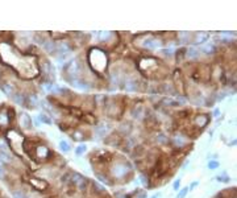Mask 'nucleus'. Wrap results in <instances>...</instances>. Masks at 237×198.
<instances>
[{"label": "nucleus", "instance_id": "6e6552de", "mask_svg": "<svg viewBox=\"0 0 237 198\" xmlns=\"http://www.w3.org/2000/svg\"><path fill=\"white\" fill-rule=\"evenodd\" d=\"M208 38H209L208 33H205V32H199V33H196L192 37V44L194 45H204V44L208 41Z\"/></svg>", "mask_w": 237, "mask_h": 198}, {"label": "nucleus", "instance_id": "aec40b11", "mask_svg": "<svg viewBox=\"0 0 237 198\" xmlns=\"http://www.w3.org/2000/svg\"><path fill=\"white\" fill-rule=\"evenodd\" d=\"M71 137H73V140H75V141H82V140H86V137H84V133H83V131H82V129H79V128H77L73 133H71Z\"/></svg>", "mask_w": 237, "mask_h": 198}, {"label": "nucleus", "instance_id": "423d86ee", "mask_svg": "<svg viewBox=\"0 0 237 198\" xmlns=\"http://www.w3.org/2000/svg\"><path fill=\"white\" fill-rule=\"evenodd\" d=\"M144 48H146V49H150V50H153V49H158L160 46H162V41L161 40H158L156 37H153V36H148L145 40H144Z\"/></svg>", "mask_w": 237, "mask_h": 198}, {"label": "nucleus", "instance_id": "9d476101", "mask_svg": "<svg viewBox=\"0 0 237 198\" xmlns=\"http://www.w3.org/2000/svg\"><path fill=\"white\" fill-rule=\"evenodd\" d=\"M209 115H207V114H201V115H199V116H196V119H195V124H196V127L197 128H200V129H203V128H205V126L209 123Z\"/></svg>", "mask_w": 237, "mask_h": 198}, {"label": "nucleus", "instance_id": "a211bd4d", "mask_svg": "<svg viewBox=\"0 0 237 198\" xmlns=\"http://www.w3.org/2000/svg\"><path fill=\"white\" fill-rule=\"evenodd\" d=\"M190 75H191V78L195 82H200L201 79H203V75H201V71H200V67L199 66H196L195 69L191 71V74H190Z\"/></svg>", "mask_w": 237, "mask_h": 198}, {"label": "nucleus", "instance_id": "e433bc0d", "mask_svg": "<svg viewBox=\"0 0 237 198\" xmlns=\"http://www.w3.org/2000/svg\"><path fill=\"white\" fill-rule=\"evenodd\" d=\"M160 197H161V193L158 192V193H156V194H154V196H152V197H150V198H160Z\"/></svg>", "mask_w": 237, "mask_h": 198}, {"label": "nucleus", "instance_id": "0eeeda50", "mask_svg": "<svg viewBox=\"0 0 237 198\" xmlns=\"http://www.w3.org/2000/svg\"><path fill=\"white\" fill-rule=\"evenodd\" d=\"M132 131H133V126H132V123L130 122H124L122 124H120V127L117 128V133L120 135L121 137H128L130 133H132Z\"/></svg>", "mask_w": 237, "mask_h": 198}, {"label": "nucleus", "instance_id": "2f4dec72", "mask_svg": "<svg viewBox=\"0 0 237 198\" xmlns=\"http://www.w3.org/2000/svg\"><path fill=\"white\" fill-rule=\"evenodd\" d=\"M190 112L191 111L187 110V108H184V110H182V111H178V116H179L180 119H186L190 115Z\"/></svg>", "mask_w": 237, "mask_h": 198}, {"label": "nucleus", "instance_id": "f257e3e1", "mask_svg": "<svg viewBox=\"0 0 237 198\" xmlns=\"http://www.w3.org/2000/svg\"><path fill=\"white\" fill-rule=\"evenodd\" d=\"M88 192H90L91 196L95 197V198H100V197L107 196V190H105V188L100 184V182H98V181H90Z\"/></svg>", "mask_w": 237, "mask_h": 198}, {"label": "nucleus", "instance_id": "7ed1b4c3", "mask_svg": "<svg viewBox=\"0 0 237 198\" xmlns=\"http://www.w3.org/2000/svg\"><path fill=\"white\" fill-rule=\"evenodd\" d=\"M146 153H148V148L145 147V144H136L129 154L133 161H137V160H144Z\"/></svg>", "mask_w": 237, "mask_h": 198}, {"label": "nucleus", "instance_id": "a878e982", "mask_svg": "<svg viewBox=\"0 0 237 198\" xmlns=\"http://www.w3.org/2000/svg\"><path fill=\"white\" fill-rule=\"evenodd\" d=\"M82 119L86 123H88V124H95V123H96V118H95V115H91V114H86L84 118H82Z\"/></svg>", "mask_w": 237, "mask_h": 198}, {"label": "nucleus", "instance_id": "c756f323", "mask_svg": "<svg viewBox=\"0 0 237 198\" xmlns=\"http://www.w3.org/2000/svg\"><path fill=\"white\" fill-rule=\"evenodd\" d=\"M59 148H61L62 152H65L67 153L70 150V145H69V143L65 141V140H62V141H59Z\"/></svg>", "mask_w": 237, "mask_h": 198}, {"label": "nucleus", "instance_id": "4c0bfd02", "mask_svg": "<svg viewBox=\"0 0 237 198\" xmlns=\"http://www.w3.org/2000/svg\"><path fill=\"white\" fill-rule=\"evenodd\" d=\"M219 114H220V110H217V108H216V110H215V112H213V115H215V116H217Z\"/></svg>", "mask_w": 237, "mask_h": 198}, {"label": "nucleus", "instance_id": "4be33fe9", "mask_svg": "<svg viewBox=\"0 0 237 198\" xmlns=\"http://www.w3.org/2000/svg\"><path fill=\"white\" fill-rule=\"evenodd\" d=\"M86 150H87V145H86V144H79V145L77 147V148H75L74 153H75V156L81 157L82 154H84V153H86Z\"/></svg>", "mask_w": 237, "mask_h": 198}, {"label": "nucleus", "instance_id": "f03ea898", "mask_svg": "<svg viewBox=\"0 0 237 198\" xmlns=\"http://www.w3.org/2000/svg\"><path fill=\"white\" fill-rule=\"evenodd\" d=\"M122 140H124V137H121L117 133V131H115V132H111L108 136L104 137V144L108 147H113V148H120Z\"/></svg>", "mask_w": 237, "mask_h": 198}, {"label": "nucleus", "instance_id": "9b49d317", "mask_svg": "<svg viewBox=\"0 0 237 198\" xmlns=\"http://www.w3.org/2000/svg\"><path fill=\"white\" fill-rule=\"evenodd\" d=\"M88 188H90V180L88 178H84V180H82L77 185V192H78V194L86 196V194L88 193Z\"/></svg>", "mask_w": 237, "mask_h": 198}, {"label": "nucleus", "instance_id": "393cba45", "mask_svg": "<svg viewBox=\"0 0 237 198\" xmlns=\"http://www.w3.org/2000/svg\"><path fill=\"white\" fill-rule=\"evenodd\" d=\"M216 180L219 182H225V184H228V182H231V177L227 176V173H225V172H223L221 174H219V176L216 177Z\"/></svg>", "mask_w": 237, "mask_h": 198}, {"label": "nucleus", "instance_id": "ea45409f", "mask_svg": "<svg viewBox=\"0 0 237 198\" xmlns=\"http://www.w3.org/2000/svg\"><path fill=\"white\" fill-rule=\"evenodd\" d=\"M235 198H236V197H235Z\"/></svg>", "mask_w": 237, "mask_h": 198}, {"label": "nucleus", "instance_id": "f3484780", "mask_svg": "<svg viewBox=\"0 0 237 198\" xmlns=\"http://www.w3.org/2000/svg\"><path fill=\"white\" fill-rule=\"evenodd\" d=\"M43 49H45L49 54H55L57 53V45L54 42H49V41H45L43 42Z\"/></svg>", "mask_w": 237, "mask_h": 198}, {"label": "nucleus", "instance_id": "20e7f679", "mask_svg": "<svg viewBox=\"0 0 237 198\" xmlns=\"http://www.w3.org/2000/svg\"><path fill=\"white\" fill-rule=\"evenodd\" d=\"M95 177L98 178V181L100 184H104V185H108V186H113L115 185V181L113 178L111 177V174L108 170H95Z\"/></svg>", "mask_w": 237, "mask_h": 198}, {"label": "nucleus", "instance_id": "dca6fc26", "mask_svg": "<svg viewBox=\"0 0 237 198\" xmlns=\"http://www.w3.org/2000/svg\"><path fill=\"white\" fill-rule=\"evenodd\" d=\"M132 115L136 119H142L145 116V108L144 107H141V106H136V107H133V110H132Z\"/></svg>", "mask_w": 237, "mask_h": 198}, {"label": "nucleus", "instance_id": "2eb2a0df", "mask_svg": "<svg viewBox=\"0 0 237 198\" xmlns=\"http://www.w3.org/2000/svg\"><path fill=\"white\" fill-rule=\"evenodd\" d=\"M137 86H138V83L134 81V79H125L124 81V89L125 90H128V91H134V90H137Z\"/></svg>", "mask_w": 237, "mask_h": 198}, {"label": "nucleus", "instance_id": "39448f33", "mask_svg": "<svg viewBox=\"0 0 237 198\" xmlns=\"http://www.w3.org/2000/svg\"><path fill=\"white\" fill-rule=\"evenodd\" d=\"M144 126L146 129H150V131H156L160 128V122H158V119L156 116H153V115H145L144 116Z\"/></svg>", "mask_w": 237, "mask_h": 198}, {"label": "nucleus", "instance_id": "473e14b6", "mask_svg": "<svg viewBox=\"0 0 237 198\" xmlns=\"http://www.w3.org/2000/svg\"><path fill=\"white\" fill-rule=\"evenodd\" d=\"M58 127H59V131H62V132H67L70 128V124H67V123L62 122V123H58Z\"/></svg>", "mask_w": 237, "mask_h": 198}, {"label": "nucleus", "instance_id": "7c9ffc66", "mask_svg": "<svg viewBox=\"0 0 237 198\" xmlns=\"http://www.w3.org/2000/svg\"><path fill=\"white\" fill-rule=\"evenodd\" d=\"M40 120H41L42 123H45V124H47V126H50L51 124V123H53V122H51V119L49 118V116H47V115L46 114H40Z\"/></svg>", "mask_w": 237, "mask_h": 198}, {"label": "nucleus", "instance_id": "bb28decb", "mask_svg": "<svg viewBox=\"0 0 237 198\" xmlns=\"http://www.w3.org/2000/svg\"><path fill=\"white\" fill-rule=\"evenodd\" d=\"M207 166H208L209 170H216V169H219L220 162L217 161V160H209L208 164H207Z\"/></svg>", "mask_w": 237, "mask_h": 198}, {"label": "nucleus", "instance_id": "c85d7f7f", "mask_svg": "<svg viewBox=\"0 0 237 198\" xmlns=\"http://www.w3.org/2000/svg\"><path fill=\"white\" fill-rule=\"evenodd\" d=\"M70 173H71V170H69V172H66V173H63L62 176H61V178H59V182H61V185H65V184H67V182H69V180H70Z\"/></svg>", "mask_w": 237, "mask_h": 198}, {"label": "nucleus", "instance_id": "c9c22d12", "mask_svg": "<svg viewBox=\"0 0 237 198\" xmlns=\"http://www.w3.org/2000/svg\"><path fill=\"white\" fill-rule=\"evenodd\" d=\"M45 198H59V196H58V194H55V193H51V194H47Z\"/></svg>", "mask_w": 237, "mask_h": 198}, {"label": "nucleus", "instance_id": "4468645a", "mask_svg": "<svg viewBox=\"0 0 237 198\" xmlns=\"http://www.w3.org/2000/svg\"><path fill=\"white\" fill-rule=\"evenodd\" d=\"M216 50H217V48L215 44H204V46L201 48V51H203L204 54H209V55H212V54H216Z\"/></svg>", "mask_w": 237, "mask_h": 198}, {"label": "nucleus", "instance_id": "f704fd0d", "mask_svg": "<svg viewBox=\"0 0 237 198\" xmlns=\"http://www.w3.org/2000/svg\"><path fill=\"white\" fill-rule=\"evenodd\" d=\"M197 185H199V181H194L192 184H191V185L188 186V190H192V189H195V188H196Z\"/></svg>", "mask_w": 237, "mask_h": 198}, {"label": "nucleus", "instance_id": "58836bf2", "mask_svg": "<svg viewBox=\"0 0 237 198\" xmlns=\"http://www.w3.org/2000/svg\"><path fill=\"white\" fill-rule=\"evenodd\" d=\"M213 198H223V197H221V194L219 193V194H216V196H215V197H213Z\"/></svg>", "mask_w": 237, "mask_h": 198}, {"label": "nucleus", "instance_id": "f8f14e48", "mask_svg": "<svg viewBox=\"0 0 237 198\" xmlns=\"http://www.w3.org/2000/svg\"><path fill=\"white\" fill-rule=\"evenodd\" d=\"M84 176L83 174H81V173H78V172H75V170H73V172L70 173V180H69V182L71 185H74V186H77L79 182H81L82 180H84Z\"/></svg>", "mask_w": 237, "mask_h": 198}, {"label": "nucleus", "instance_id": "412c9836", "mask_svg": "<svg viewBox=\"0 0 237 198\" xmlns=\"http://www.w3.org/2000/svg\"><path fill=\"white\" fill-rule=\"evenodd\" d=\"M186 50L187 48H179L177 51H175V58H177V62H180L182 59L186 58Z\"/></svg>", "mask_w": 237, "mask_h": 198}, {"label": "nucleus", "instance_id": "72a5a7b5", "mask_svg": "<svg viewBox=\"0 0 237 198\" xmlns=\"http://www.w3.org/2000/svg\"><path fill=\"white\" fill-rule=\"evenodd\" d=\"M173 189L175 190V192H178V190L180 189V180L179 178H177V180L173 182Z\"/></svg>", "mask_w": 237, "mask_h": 198}, {"label": "nucleus", "instance_id": "1a4fd4ad", "mask_svg": "<svg viewBox=\"0 0 237 198\" xmlns=\"http://www.w3.org/2000/svg\"><path fill=\"white\" fill-rule=\"evenodd\" d=\"M154 141H156V144H157V145H161V147H163V145H169V144H170V139H169L167 136H166V133L161 132V131H158V132L156 133Z\"/></svg>", "mask_w": 237, "mask_h": 198}, {"label": "nucleus", "instance_id": "6ab92c4d", "mask_svg": "<svg viewBox=\"0 0 237 198\" xmlns=\"http://www.w3.org/2000/svg\"><path fill=\"white\" fill-rule=\"evenodd\" d=\"M199 57V50L195 49V48H188L186 50V58H190V59H196Z\"/></svg>", "mask_w": 237, "mask_h": 198}, {"label": "nucleus", "instance_id": "cd10ccee", "mask_svg": "<svg viewBox=\"0 0 237 198\" xmlns=\"http://www.w3.org/2000/svg\"><path fill=\"white\" fill-rule=\"evenodd\" d=\"M133 194L136 198H146L148 197V193H146L145 189H137L136 192H133Z\"/></svg>", "mask_w": 237, "mask_h": 198}, {"label": "nucleus", "instance_id": "ddd939ff", "mask_svg": "<svg viewBox=\"0 0 237 198\" xmlns=\"http://www.w3.org/2000/svg\"><path fill=\"white\" fill-rule=\"evenodd\" d=\"M63 192H65V194H66V196H69V197H74V196H77V194H78L77 186L71 185L70 182H67V184L63 185Z\"/></svg>", "mask_w": 237, "mask_h": 198}, {"label": "nucleus", "instance_id": "b1692460", "mask_svg": "<svg viewBox=\"0 0 237 198\" xmlns=\"http://www.w3.org/2000/svg\"><path fill=\"white\" fill-rule=\"evenodd\" d=\"M188 186H186V188H180L179 190L177 192V197L175 198H186L187 197V194H188Z\"/></svg>", "mask_w": 237, "mask_h": 198}, {"label": "nucleus", "instance_id": "5701e85b", "mask_svg": "<svg viewBox=\"0 0 237 198\" xmlns=\"http://www.w3.org/2000/svg\"><path fill=\"white\" fill-rule=\"evenodd\" d=\"M49 36L54 40H62V38H66L69 34L67 33H59V32H49Z\"/></svg>", "mask_w": 237, "mask_h": 198}]
</instances>
